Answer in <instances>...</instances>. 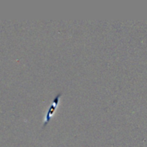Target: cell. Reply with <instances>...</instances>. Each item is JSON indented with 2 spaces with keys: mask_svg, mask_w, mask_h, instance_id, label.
Here are the masks:
<instances>
[{
  "mask_svg": "<svg viewBox=\"0 0 147 147\" xmlns=\"http://www.w3.org/2000/svg\"><path fill=\"white\" fill-rule=\"evenodd\" d=\"M60 96H61V93L58 94V95L56 96L55 99L53 100V102L52 106L49 108V110H48V112H47V115H46V121H45V123H44V126H43V127H45V126L47 125V123L49 121V120H50L52 115H53V112L55 111L56 107H57V105H58V103H59V98H60Z\"/></svg>",
  "mask_w": 147,
  "mask_h": 147,
  "instance_id": "obj_1",
  "label": "cell"
}]
</instances>
